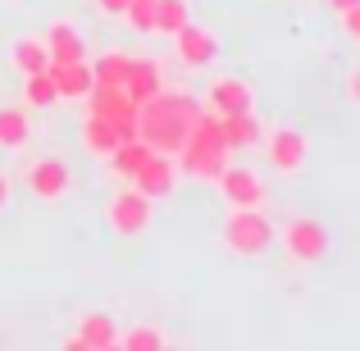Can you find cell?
<instances>
[{"label": "cell", "instance_id": "cell-1", "mask_svg": "<svg viewBox=\"0 0 360 351\" xmlns=\"http://www.w3.org/2000/svg\"><path fill=\"white\" fill-rule=\"evenodd\" d=\"M201 101L183 87H160L155 96H146L137 106V137L160 155H178L183 141L192 137L196 119H201Z\"/></svg>", "mask_w": 360, "mask_h": 351}, {"label": "cell", "instance_id": "cell-2", "mask_svg": "<svg viewBox=\"0 0 360 351\" xmlns=\"http://www.w3.org/2000/svg\"><path fill=\"white\" fill-rule=\"evenodd\" d=\"M233 151L224 146V132H219V119L214 115H201L192 128V137L183 141V151H178V165H183V174H192L196 183H214V178L224 174V165H229Z\"/></svg>", "mask_w": 360, "mask_h": 351}, {"label": "cell", "instance_id": "cell-3", "mask_svg": "<svg viewBox=\"0 0 360 351\" xmlns=\"http://www.w3.org/2000/svg\"><path fill=\"white\" fill-rule=\"evenodd\" d=\"M219 237H224V251L229 255H238V260H260L274 246V224H269V215H264V205H229Z\"/></svg>", "mask_w": 360, "mask_h": 351}, {"label": "cell", "instance_id": "cell-4", "mask_svg": "<svg viewBox=\"0 0 360 351\" xmlns=\"http://www.w3.org/2000/svg\"><path fill=\"white\" fill-rule=\"evenodd\" d=\"M260 141H264V155H269L274 174L301 178V169H306V160H310V137L306 132L292 128V123H278V128H264Z\"/></svg>", "mask_w": 360, "mask_h": 351}, {"label": "cell", "instance_id": "cell-5", "mask_svg": "<svg viewBox=\"0 0 360 351\" xmlns=\"http://www.w3.org/2000/svg\"><path fill=\"white\" fill-rule=\"evenodd\" d=\"M150 196H141L137 187H119L115 196L105 201V224H110V233L123 237V242H132V237H141L150 229V219H155V210H150Z\"/></svg>", "mask_w": 360, "mask_h": 351}, {"label": "cell", "instance_id": "cell-6", "mask_svg": "<svg viewBox=\"0 0 360 351\" xmlns=\"http://www.w3.org/2000/svg\"><path fill=\"white\" fill-rule=\"evenodd\" d=\"M274 242H283V251L292 255L297 264H319L328 251H333V233L324 229L319 219H288L283 224V233H274Z\"/></svg>", "mask_w": 360, "mask_h": 351}, {"label": "cell", "instance_id": "cell-7", "mask_svg": "<svg viewBox=\"0 0 360 351\" xmlns=\"http://www.w3.org/2000/svg\"><path fill=\"white\" fill-rule=\"evenodd\" d=\"M18 174H23L27 196H37V201H46V205L64 201V196L73 192V169L64 165L60 155H37V160H27Z\"/></svg>", "mask_w": 360, "mask_h": 351}, {"label": "cell", "instance_id": "cell-8", "mask_svg": "<svg viewBox=\"0 0 360 351\" xmlns=\"http://www.w3.org/2000/svg\"><path fill=\"white\" fill-rule=\"evenodd\" d=\"M82 106H87V115L96 119H110L123 137H137V101L128 96L123 87H105V82H91V91L82 96Z\"/></svg>", "mask_w": 360, "mask_h": 351}, {"label": "cell", "instance_id": "cell-9", "mask_svg": "<svg viewBox=\"0 0 360 351\" xmlns=\"http://www.w3.org/2000/svg\"><path fill=\"white\" fill-rule=\"evenodd\" d=\"M205 115L224 119V115H242V110H255V87L238 73H214L205 82V101H201Z\"/></svg>", "mask_w": 360, "mask_h": 351}, {"label": "cell", "instance_id": "cell-10", "mask_svg": "<svg viewBox=\"0 0 360 351\" xmlns=\"http://www.w3.org/2000/svg\"><path fill=\"white\" fill-rule=\"evenodd\" d=\"M219 46H224L219 32L192 23V18L174 32V51H178V64H183V69H210V64L219 60Z\"/></svg>", "mask_w": 360, "mask_h": 351}, {"label": "cell", "instance_id": "cell-11", "mask_svg": "<svg viewBox=\"0 0 360 351\" xmlns=\"http://www.w3.org/2000/svg\"><path fill=\"white\" fill-rule=\"evenodd\" d=\"M128 187H137V192L150 196V201H165V196L178 187V165H174V155H160V151H150V155L128 174Z\"/></svg>", "mask_w": 360, "mask_h": 351}, {"label": "cell", "instance_id": "cell-12", "mask_svg": "<svg viewBox=\"0 0 360 351\" xmlns=\"http://www.w3.org/2000/svg\"><path fill=\"white\" fill-rule=\"evenodd\" d=\"M224 192V201L229 205H264L269 201V192H264V178L255 174V169L246 165H224V174L214 178Z\"/></svg>", "mask_w": 360, "mask_h": 351}, {"label": "cell", "instance_id": "cell-13", "mask_svg": "<svg viewBox=\"0 0 360 351\" xmlns=\"http://www.w3.org/2000/svg\"><path fill=\"white\" fill-rule=\"evenodd\" d=\"M73 338H78L82 351H110V347H119V319L110 310H82Z\"/></svg>", "mask_w": 360, "mask_h": 351}, {"label": "cell", "instance_id": "cell-14", "mask_svg": "<svg viewBox=\"0 0 360 351\" xmlns=\"http://www.w3.org/2000/svg\"><path fill=\"white\" fill-rule=\"evenodd\" d=\"M46 51H51V64H73L87 60V42H82V27L73 18H55L46 27Z\"/></svg>", "mask_w": 360, "mask_h": 351}, {"label": "cell", "instance_id": "cell-15", "mask_svg": "<svg viewBox=\"0 0 360 351\" xmlns=\"http://www.w3.org/2000/svg\"><path fill=\"white\" fill-rule=\"evenodd\" d=\"M123 91H128L132 101H146V96H155L160 87H165V73H160V60H150V55H132L128 60V73H123V82H119Z\"/></svg>", "mask_w": 360, "mask_h": 351}, {"label": "cell", "instance_id": "cell-16", "mask_svg": "<svg viewBox=\"0 0 360 351\" xmlns=\"http://www.w3.org/2000/svg\"><path fill=\"white\" fill-rule=\"evenodd\" d=\"M46 73L55 78V91H60V101H82L91 91V64L87 60H73V64H46Z\"/></svg>", "mask_w": 360, "mask_h": 351}, {"label": "cell", "instance_id": "cell-17", "mask_svg": "<svg viewBox=\"0 0 360 351\" xmlns=\"http://www.w3.org/2000/svg\"><path fill=\"white\" fill-rule=\"evenodd\" d=\"M46 64H51V51H46V37H14V46H9V69L14 73H41Z\"/></svg>", "mask_w": 360, "mask_h": 351}, {"label": "cell", "instance_id": "cell-18", "mask_svg": "<svg viewBox=\"0 0 360 351\" xmlns=\"http://www.w3.org/2000/svg\"><path fill=\"white\" fill-rule=\"evenodd\" d=\"M219 132H224V146H229V151H246V146L260 141L264 123L255 119V110H242V115H224L219 119Z\"/></svg>", "mask_w": 360, "mask_h": 351}, {"label": "cell", "instance_id": "cell-19", "mask_svg": "<svg viewBox=\"0 0 360 351\" xmlns=\"http://www.w3.org/2000/svg\"><path fill=\"white\" fill-rule=\"evenodd\" d=\"M119 141H128V137H123V132H119L110 119H96V115H87V123H82V151H87V155H96V160H110V151H115Z\"/></svg>", "mask_w": 360, "mask_h": 351}, {"label": "cell", "instance_id": "cell-20", "mask_svg": "<svg viewBox=\"0 0 360 351\" xmlns=\"http://www.w3.org/2000/svg\"><path fill=\"white\" fill-rule=\"evenodd\" d=\"M32 137V123H27L23 106H0V151H23Z\"/></svg>", "mask_w": 360, "mask_h": 351}, {"label": "cell", "instance_id": "cell-21", "mask_svg": "<svg viewBox=\"0 0 360 351\" xmlns=\"http://www.w3.org/2000/svg\"><path fill=\"white\" fill-rule=\"evenodd\" d=\"M128 60H132V51H119V46H110V51H101L96 60H87V64H91V78H96V82H105V87H119L123 73H128Z\"/></svg>", "mask_w": 360, "mask_h": 351}, {"label": "cell", "instance_id": "cell-22", "mask_svg": "<svg viewBox=\"0 0 360 351\" xmlns=\"http://www.w3.org/2000/svg\"><path fill=\"white\" fill-rule=\"evenodd\" d=\"M187 18H192V5H187V0H155V23H150V32L174 37Z\"/></svg>", "mask_w": 360, "mask_h": 351}, {"label": "cell", "instance_id": "cell-23", "mask_svg": "<svg viewBox=\"0 0 360 351\" xmlns=\"http://www.w3.org/2000/svg\"><path fill=\"white\" fill-rule=\"evenodd\" d=\"M23 101H27V106H32V110H51V106H60V91H55V78H51V73H27V78H23Z\"/></svg>", "mask_w": 360, "mask_h": 351}, {"label": "cell", "instance_id": "cell-24", "mask_svg": "<svg viewBox=\"0 0 360 351\" xmlns=\"http://www.w3.org/2000/svg\"><path fill=\"white\" fill-rule=\"evenodd\" d=\"M146 155H150L146 141H141V137H128V141H119V146L110 151V169H115V178H128Z\"/></svg>", "mask_w": 360, "mask_h": 351}, {"label": "cell", "instance_id": "cell-25", "mask_svg": "<svg viewBox=\"0 0 360 351\" xmlns=\"http://www.w3.org/2000/svg\"><path fill=\"white\" fill-rule=\"evenodd\" d=\"M119 347L123 351H160V347H169V333L155 324H132L128 333H119Z\"/></svg>", "mask_w": 360, "mask_h": 351}, {"label": "cell", "instance_id": "cell-26", "mask_svg": "<svg viewBox=\"0 0 360 351\" xmlns=\"http://www.w3.org/2000/svg\"><path fill=\"white\" fill-rule=\"evenodd\" d=\"M123 18H128L132 32H150V23H155V0H128Z\"/></svg>", "mask_w": 360, "mask_h": 351}, {"label": "cell", "instance_id": "cell-27", "mask_svg": "<svg viewBox=\"0 0 360 351\" xmlns=\"http://www.w3.org/2000/svg\"><path fill=\"white\" fill-rule=\"evenodd\" d=\"M338 18H342V37H347V42H356V37H360V9H342Z\"/></svg>", "mask_w": 360, "mask_h": 351}, {"label": "cell", "instance_id": "cell-28", "mask_svg": "<svg viewBox=\"0 0 360 351\" xmlns=\"http://www.w3.org/2000/svg\"><path fill=\"white\" fill-rule=\"evenodd\" d=\"M91 5H96V14H105V18H123L128 0H91Z\"/></svg>", "mask_w": 360, "mask_h": 351}, {"label": "cell", "instance_id": "cell-29", "mask_svg": "<svg viewBox=\"0 0 360 351\" xmlns=\"http://www.w3.org/2000/svg\"><path fill=\"white\" fill-rule=\"evenodd\" d=\"M9 201H14V178H9V169H0V215L9 210Z\"/></svg>", "mask_w": 360, "mask_h": 351}, {"label": "cell", "instance_id": "cell-30", "mask_svg": "<svg viewBox=\"0 0 360 351\" xmlns=\"http://www.w3.org/2000/svg\"><path fill=\"white\" fill-rule=\"evenodd\" d=\"M347 101H352V106H360V73L352 69V78H347Z\"/></svg>", "mask_w": 360, "mask_h": 351}, {"label": "cell", "instance_id": "cell-31", "mask_svg": "<svg viewBox=\"0 0 360 351\" xmlns=\"http://www.w3.org/2000/svg\"><path fill=\"white\" fill-rule=\"evenodd\" d=\"M328 9H333V14H342V9H360V0H324Z\"/></svg>", "mask_w": 360, "mask_h": 351}]
</instances>
